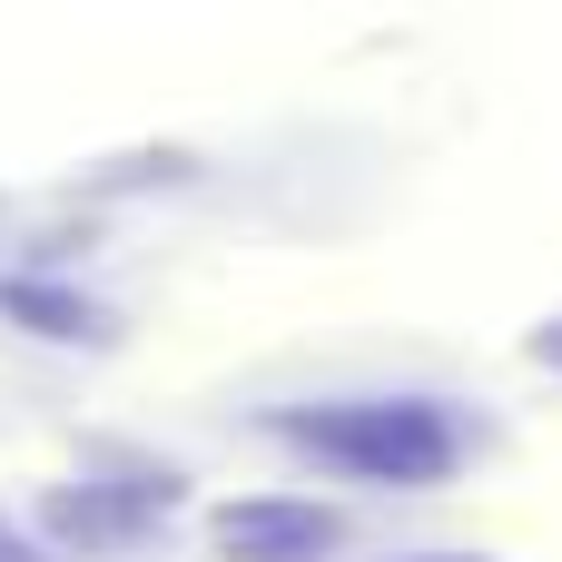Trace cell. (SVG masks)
<instances>
[{"label": "cell", "instance_id": "6da1fadb", "mask_svg": "<svg viewBox=\"0 0 562 562\" xmlns=\"http://www.w3.org/2000/svg\"><path fill=\"white\" fill-rule=\"evenodd\" d=\"M277 435L306 445V454H326V464L356 474V484H445L454 454H464L454 415L425 405V395H336V405H286Z\"/></svg>", "mask_w": 562, "mask_h": 562}, {"label": "cell", "instance_id": "7a4b0ae2", "mask_svg": "<svg viewBox=\"0 0 562 562\" xmlns=\"http://www.w3.org/2000/svg\"><path fill=\"white\" fill-rule=\"evenodd\" d=\"M346 543L336 504H306V494H247L217 514V553L227 562H326Z\"/></svg>", "mask_w": 562, "mask_h": 562}, {"label": "cell", "instance_id": "3957f363", "mask_svg": "<svg viewBox=\"0 0 562 562\" xmlns=\"http://www.w3.org/2000/svg\"><path fill=\"white\" fill-rule=\"evenodd\" d=\"M168 504H178V474H89V484H69V494L49 504V524H59L69 543L109 553V543H128L138 524H158Z\"/></svg>", "mask_w": 562, "mask_h": 562}, {"label": "cell", "instance_id": "277c9868", "mask_svg": "<svg viewBox=\"0 0 562 562\" xmlns=\"http://www.w3.org/2000/svg\"><path fill=\"white\" fill-rule=\"evenodd\" d=\"M0 562H40V553H30V543H20V533H10V524H0Z\"/></svg>", "mask_w": 562, "mask_h": 562}, {"label": "cell", "instance_id": "5b68a950", "mask_svg": "<svg viewBox=\"0 0 562 562\" xmlns=\"http://www.w3.org/2000/svg\"><path fill=\"white\" fill-rule=\"evenodd\" d=\"M415 562H484V553H415Z\"/></svg>", "mask_w": 562, "mask_h": 562}]
</instances>
